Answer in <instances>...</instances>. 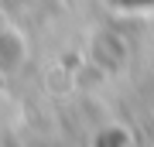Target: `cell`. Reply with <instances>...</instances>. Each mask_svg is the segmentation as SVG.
I'll list each match as a JSON object with an SVG mask.
<instances>
[{
  "instance_id": "obj_1",
  "label": "cell",
  "mask_w": 154,
  "mask_h": 147,
  "mask_svg": "<svg viewBox=\"0 0 154 147\" xmlns=\"http://www.w3.org/2000/svg\"><path fill=\"white\" fill-rule=\"evenodd\" d=\"M103 4L116 14H151L154 11V0H103Z\"/></svg>"
}]
</instances>
